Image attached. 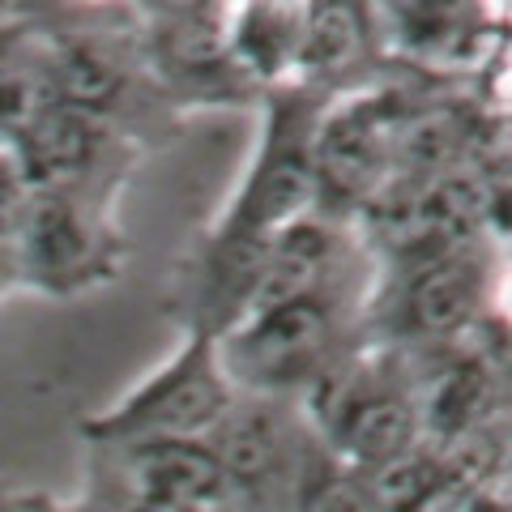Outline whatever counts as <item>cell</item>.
Listing matches in <instances>:
<instances>
[{"mask_svg": "<svg viewBox=\"0 0 512 512\" xmlns=\"http://www.w3.org/2000/svg\"><path fill=\"white\" fill-rule=\"evenodd\" d=\"M478 5H483V18H487V26L512 30V0H478Z\"/></svg>", "mask_w": 512, "mask_h": 512, "instance_id": "obj_12", "label": "cell"}, {"mask_svg": "<svg viewBox=\"0 0 512 512\" xmlns=\"http://www.w3.org/2000/svg\"><path fill=\"white\" fill-rule=\"evenodd\" d=\"M333 325H338V316H333L329 286H320L308 295L239 312L227 325V338L218 342L239 389L278 397L325 372Z\"/></svg>", "mask_w": 512, "mask_h": 512, "instance_id": "obj_2", "label": "cell"}, {"mask_svg": "<svg viewBox=\"0 0 512 512\" xmlns=\"http://www.w3.org/2000/svg\"><path fill=\"white\" fill-rule=\"evenodd\" d=\"M239 384L222 359L218 329L192 325L171 359L137 380L116 406L94 414L86 436L94 444L133 440H210L235 406Z\"/></svg>", "mask_w": 512, "mask_h": 512, "instance_id": "obj_1", "label": "cell"}, {"mask_svg": "<svg viewBox=\"0 0 512 512\" xmlns=\"http://www.w3.org/2000/svg\"><path fill=\"white\" fill-rule=\"evenodd\" d=\"M483 299V269L461 252H436L406 286V325L427 338H453Z\"/></svg>", "mask_w": 512, "mask_h": 512, "instance_id": "obj_8", "label": "cell"}, {"mask_svg": "<svg viewBox=\"0 0 512 512\" xmlns=\"http://www.w3.org/2000/svg\"><path fill=\"white\" fill-rule=\"evenodd\" d=\"M111 457L120 504L137 508H231L239 491L210 440L99 444Z\"/></svg>", "mask_w": 512, "mask_h": 512, "instance_id": "obj_4", "label": "cell"}, {"mask_svg": "<svg viewBox=\"0 0 512 512\" xmlns=\"http://www.w3.org/2000/svg\"><path fill=\"white\" fill-rule=\"evenodd\" d=\"M376 47V18L367 0H303L299 77L338 82Z\"/></svg>", "mask_w": 512, "mask_h": 512, "instance_id": "obj_7", "label": "cell"}, {"mask_svg": "<svg viewBox=\"0 0 512 512\" xmlns=\"http://www.w3.org/2000/svg\"><path fill=\"white\" fill-rule=\"evenodd\" d=\"M393 35L423 56H453L470 47L474 18H483L478 0H384ZM487 22V18H483Z\"/></svg>", "mask_w": 512, "mask_h": 512, "instance_id": "obj_9", "label": "cell"}, {"mask_svg": "<svg viewBox=\"0 0 512 512\" xmlns=\"http://www.w3.org/2000/svg\"><path fill=\"white\" fill-rule=\"evenodd\" d=\"M491 299H495V312H500V320H504V329L512 333V269L508 274L495 282V291H491Z\"/></svg>", "mask_w": 512, "mask_h": 512, "instance_id": "obj_11", "label": "cell"}, {"mask_svg": "<svg viewBox=\"0 0 512 512\" xmlns=\"http://www.w3.org/2000/svg\"><path fill=\"white\" fill-rule=\"evenodd\" d=\"M299 35L303 0H235L222 13L227 64L261 82H282L286 73H299Z\"/></svg>", "mask_w": 512, "mask_h": 512, "instance_id": "obj_6", "label": "cell"}, {"mask_svg": "<svg viewBox=\"0 0 512 512\" xmlns=\"http://www.w3.org/2000/svg\"><path fill=\"white\" fill-rule=\"evenodd\" d=\"M389 120L380 99H350L333 116L316 120L312 163H316V201H359L367 197L389 167Z\"/></svg>", "mask_w": 512, "mask_h": 512, "instance_id": "obj_5", "label": "cell"}, {"mask_svg": "<svg viewBox=\"0 0 512 512\" xmlns=\"http://www.w3.org/2000/svg\"><path fill=\"white\" fill-rule=\"evenodd\" d=\"M52 94L60 103H69L77 111H103L116 103L120 94V69L107 52L90 43H69L60 47L52 60Z\"/></svg>", "mask_w": 512, "mask_h": 512, "instance_id": "obj_10", "label": "cell"}, {"mask_svg": "<svg viewBox=\"0 0 512 512\" xmlns=\"http://www.w3.org/2000/svg\"><path fill=\"white\" fill-rule=\"evenodd\" d=\"M320 402L316 423L333 444V453L350 466L376 470L414 440V402L393 376L372 367H350L342 376H316Z\"/></svg>", "mask_w": 512, "mask_h": 512, "instance_id": "obj_3", "label": "cell"}]
</instances>
